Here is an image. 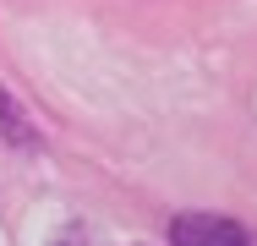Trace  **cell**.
Segmentation results:
<instances>
[{"instance_id":"6da1fadb","label":"cell","mask_w":257,"mask_h":246,"mask_svg":"<svg viewBox=\"0 0 257 246\" xmlns=\"http://www.w3.org/2000/svg\"><path fill=\"white\" fill-rule=\"evenodd\" d=\"M170 246H246V235L224 213H181L170 219Z\"/></svg>"},{"instance_id":"7a4b0ae2","label":"cell","mask_w":257,"mask_h":246,"mask_svg":"<svg viewBox=\"0 0 257 246\" xmlns=\"http://www.w3.org/2000/svg\"><path fill=\"white\" fill-rule=\"evenodd\" d=\"M0 137H6L11 148H39V126L28 120V109L17 104L11 88H0Z\"/></svg>"},{"instance_id":"3957f363","label":"cell","mask_w":257,"mask_h":246,"mask_svg":"<svg viewBox=\"0 0 257 246\" xmlns=\"http://www.w3.org/2000/svg\"><path fill=\"white\" fill-rule=\"evenodd\" d=\"M55 246H88V230H82V224L71 219V224L60 230V241H55Z\"/></svg>"}]
</instances>
